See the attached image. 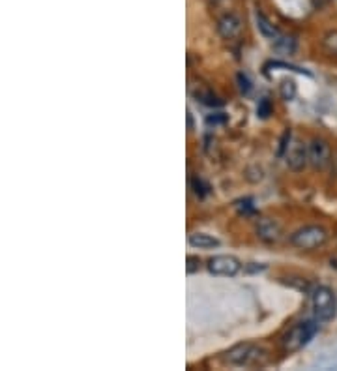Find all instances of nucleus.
<instances>
[{
    "label": "nucleus",
    "mask_w": 337,
    "mask_h": 371,
    "mask_svg": "<svg viewBox=\"0 0 337 371\" xmlns=\"http://www.w3.org/2000/svg\"><path fill=\"white\" fill-rule=\"evenodd\" d=\"M236 82H238V90L244 96L250 94L251 89H253V85H251L250 77L245 75L244 71H238V73H236Z\"/></svg>",
    "instance_id": "nucleus-19"
},
{
    "label": "nucleus",
    "mask_w": 337,
    "mask_h": 371,
    "mask_svg": "<svg viewBox=\"0 0 337 371\" xmlns=\"http://www.w3.org/2000/svg\"><path fill=\"white\" fill-rule=\"evenodd\" d=\"M187 128H189V131L193 130V118H192V112H187Z\"/></svg>",
    "instance_id": "nucleus-23"
},
{
    "label": "nucleus",
    "mask_w": 337,
    "mask_h": 371,
    "mask_svg": "<svg viewBox=\"0 0 337 371\" xmlns=\"http://www.w3.org/2000/svg\"><path fill=\"white\" fill-rule=\"evenodd\" d=\"M201 270V259L197 255H187L186 259V272L187 274H195V272Z\"/></svg>",
    "instance_id": "nucleus-20"
},
{
    "label": "nucleus",
    "mask_w": 337,
    "mask_h": 371,
    "mask_svg": "<svg viewBox=\"0 0 337 371\" xmlns=\"http://www.w3.org/2000/svg\"><path fill=\"white\" fill-rule=\"evenodd\" d=\"M234 208L238 210V214L242 216H253L257 212L255 205H253V199L251 197H244V199L234 201Z\"/></svg>",
    "instance_id": "nucleus-17"
},
{
    "label": "nucleus",
    "mask_w": 337,
    "mask_h": 371,
    "mask_svg": "<svg viewBox=\"0 0 337 371\" xmlns=\"http://www.w3.org/2000/svg\"><path fill=\"white\" fill-rule=\"evenodd\" d=\"M291 130H285V133H283V137H281V141H279V150H278V156L279 158H283L287 152V148H289V145H291Z\"/></svg>",
    "instance_id": "nucleus-21"
},
{
    "label": "nucleus",
    "mask_w": 337,
    "mask_h": 371,
    "mask_svg": "<svg viewBox=\"0 0 337 371\" xmlns=\"http://www.w3.org/2000/svg\"><path fill=\"white\" fill-rule=\"evenodd\" d=\"M279 94L287 101L294 100V96H296V82L292 81V79H283L281 85H279Z\"/></svg>",
    "instance_id": "nucleus-16"
},
{
    "label": "nucleus",
    "mask_w": 337,
    "mask_h": 371,
    "mask_svg": "<svg viewBox=\"0 0 337 371\" xmlns=\"http://www.w3.org/2000/svg\"><path fill=\"white\" fill-rule=\"evenodd\" d=\"M273 112V106H272V101L268 100V98H262L261 101H259V106H257V117L259 118H268L270 115Z\"/></svg>",
    "instance_id": "nucleus-18"
},
{
    "label": "nucleus",
    "mask_w": 337,
    "mask_h": 371,
    "mask_svg": "<svg viewBox=\"0 0 337 371\" xmlns=\"http://www.w3.org/2000/svg\"><path fill=\"white\" fill-rule=\"evenodd\" d=\"M309 165L317 171H324L331 163V147L322 137H315L308 145Z\"/></svg>",
    "instance_id": "nucleus-5"
},
{
    "label": "nucleus",
    "mask_w": 337,
    "mask_h": 371,
    "mask_svg": "<svg viewBox=\"0 0 337 371\" xmlns=\"http://www.w3.org/2000/svg\"><path fill=\"white\" fill-rule=\"evenodd\" d=\"M257 236L266 244H278L283 236L281 225L272 218H261L257 221Z\"/></svg>",
    "instance_id": "nucleus-8"
},
{
    "label": "nucleus",
    "mask_w": 337,
    "mask_h": 371,
    "mask_svg": "<svg viewBox=\"0 0 337 371\" xmlns=\"http://www.w3.org/2000/svg\"><path fill=\"white\" fill-rule=\"evenodd\" d=\"M221 242L215 236L208 233H193L189 235V246L197 247V249H212V247H220Z\"/></svg>",
    "instance_id": "nucleus-10"
},
{
    "label": "nucleus",
    "mask_w": 337,
    "mask_h": 371,
    "mask_svg": "<svg viewBox=\"0 0 337 371\" xmlns=\"http://www.w3.org/2000/svg\"><path fill=\"white\" fill-rule=\"evenodd\" d=\"M189 186H192L193 195L197 197V199H206L210 194V186L204 182L201 177H192L189 178Z\"/></svg>",
    "instance_id": "nucleus-14"
},
{
    "label": "nucleus",
    "mask_w": 337,
    "mask_h": 371,
    "mask_svg": "<svg viewBox=\"0 0 337 371\" xmlns=\"http://www.w3.org/2000/svg\"><path fill=\"white\" fill-rule=\"evenodd\" d=\"M206 268L214 276L233 277L242 270V263L234 255H214L206 261Z\"/></svg>",
    "instance_id": "nucleus-6"
},
{
    "label": "nucleus",
    "mask_w": 337,
    "mask_h": 371,
    "mask_svg": "<svg viewBox=\"0 0 337 371\" xmlns=\"http://www.w3.org/2000/svg\"><path fill=\"white\" fill-rule=\"evenodd\" d=\"M311 304H313V315L317 321H331L337 313V298L336 293L326 285L315 287L311 295Z\"/></svg>",
    "instance_id": "nucleus-4"
},
{
    "label": "nucleus",
    "mask_w": 337,
    "mask_h": 371,
    "mask_svg": "<svg viewBox=\"0 0 337 371\" xmlns=\"http://www.w3.org/2000/svg\"><path fill=\"white\" fill-rule=\"evenodd\" d=\"M225 120H227V117H225V115H214V117H208L206 118V122L208 124H220V122H225Z\"/></svg>",
    "instance_id": "nucleus-22"
},
{
    "label": "nucleus",
    "mask_w": 337,
    "mask_h": 371,
    "mask_svg": "<svg viewBox=\"0 0 337 371\" xmlns=\"http://www.w3.org/2000/svg\"><path fill=\"white\" fill-rule=\"evenodd\" d=\"M317 330H319V321L317 319H309V321H302V323H296L294 326H291L281 337L283 353H298L300 349L306 347L313 340Z\"/></svg>",
    "instance_id": "nucleus-1"
},
{
    "label": "nucleus",
    "mask_w": 337,
    "mask_h": 371,
    "mask_svg": "<svg viewBox=\"0 0 337 371\" xmlns=\"http://www.w3.org/2000/svg\"><path fill=\"white\" fill-rule=\"evenodd\" d=\"M255 19H257V27H259V32H261V34L266 38V40H275V38H278L279 30L273 27L272 21H270V19H268L264 13L257 10Z\"/></svg>",
    "instance_id": "nucleus-11"
},
{
    "label": "nucleus",
    "mask_w": 337,
    "mask_h": 371,
    "mask_svg": "<svg viewBox=\"0 0 337 371\" xmlns=\"http://www.w3.org/2000/svg\"><path fill=\"white\" fill-rule=\"evenodd\" d=\"M322 49L330 57H337V30L326 32L324 38H322Z\"/></svg>",
    "instance_id": "nucleus-15"
},
{
    "label": "nucleus",
    "mask_w": 337,
    "mask_h": 371,
    "mask_svg": "<svg viewBox=\"0 0 337 371\" xmlns=\"http://www.w3.org/2000/svg\"><path fill=\"white\" fill-rule=\"evenodd\" d=\"M328 240V231L320 225H306V227H300L291 235L289 242L292 246L298 247V249H306V252H311V249H319L322 247Z\"/></svg>",
    "instance_id": "nucleus-3"
},
{
    "label": "nucleus",
    "mask_w": 337,
    "mask_h": 371,
    "mask_svg": "<svg viewBox=\"0 0 337 371\" xmlns=\"http://www.w3.org/2000/svg\"><path fill=\"white\" fill-rule=\"evenodd\" d=\"M195 98H197V101H201V103H204V106L208 107H221L223 106V101L217 98V96L212 92L210 89H206V87H203V89H199L197 92H195Z\"/></svg>",
    "instance_id": "nucleus-13"
},
{
    "label": "nucleus",
    "mask_w": 337,
    "mask_h": 371,
    "mask_svg": "<svg viewBox=\"0 0 337 371\" xmlns=\"http://www.w3.org/2000/svg\"><path fill=\"white\" fill-rule=\"evenodd\" d=\"M273 51L279 54H292L296 51V40L291 36H281L279 34L273 40Z\"/></svg>",
    "instance_id": "nucleus-12"
},
{
    "label": "nucleus",
    "mask_w": 337,
    "mask_h": 371,
    "mask_svg": "<svg viewBox=\"0 0 337 371\" xmlns=\"http://www.w3.org/2000/svg\"><path fill=\"white\" fill-rule=\"evenodd\" d=\"M223 360L238 368H253V365L266 364V351L253 343H238L223 354Z\"/></svg>",
    "instance_id": "nucleus-2"
},
{
    "label": "nucleus",
    "mask_w": 337,
    "mask_h": 371,
    "mask_svg": "<svg viewBox=\"0 0 337 371\" xmlns=\"http://www.w3.org/2000/svg\"><path fill=\"white\" fill-rule=\"evenodd\" d=\"M217 30L220 34L225 38V40H234L238 38L240 32H242V21H240L238 15L234 13H225L221 15L220 21H217Z\"/></svg>",
    "instance_id": "nucleus-9"
},
{
    "label": "nucleus",
    "mask_w": 337,
    "mask_h": 371,
    "mask_svg": "<svg viewBox=\"0 0 337 371\" xmlns=\"http://www.w3.org/2000/svg\"><path fill=\"white\" fill-rule=\"evenodd\" d=\"M285 163L287 167L294 173H302L309 163V152H308V145H303L302 141H292L289 145L285 152Z\"/></svg>",
    "instance_id": "nucleus-7"
}]
</instances>
